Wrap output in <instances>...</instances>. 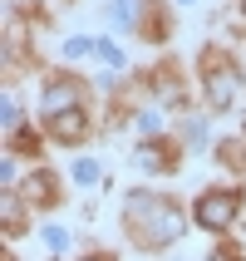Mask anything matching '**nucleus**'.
<instances>
[{
	"label": "nucleus",
	"instance_id": "4468645a",
	"mask_svg": "<svg viewBox=\"0 0 246 261\" xmlns=\"http://www.w3.org/2000/svg\"><path fill=\"white\" fill-rule=\"evenodd\" d=\"M89 261H108V256H89Z\"/></svg>",
	"mask_w": 246,
	"mask_h": 261
},
{
	"label": "nucleus",
	"instance_id": "9b49d317",
	"mask_svg": "<svg viewBox=\"0 0 246 261\" xmlns=\"http://www.w3.org/2000/svg\"><path fill=\"white\" fill-rule=\"evenodd\" d=\"M89 49H94V44H89V40H79V35L64 44V55H74V59H79V55H89Z\"/></svg>",
	"mask_w": 246,
	"mask_h": 261
},
{
	"label": "nucleus",
	"instance_id": "1a4fd4ad",
	"mask_svg": "<svg viewBox=\"0 0 246 261\" xmlns=\"http://www.w3.org/2000/svg\"><path fill=\"white\" fill-rule=\"evenodd\" d=\"M94 55H99L103 64H114V69H118V64H123V49H118L114 40H103V44H94Z\"/></svg>",
	"mask_w": 246,
	"mask_h": 261
},
{
	"label": "nucleus",
	"instance_id": "20e7f679",
	"mask_svg": "<svg viewBox=\"0 0 246 261\" xmlns=\"http://www.w3.org/2000/svg\"><path fill=\"white\" fill-rule=\"evenodd\" d=\"M49 133H54L59 143H79L84 138V114L74 109V114H49Z\"/></svg>",
	"mask_w": 246,
	"mask_h": 261
},
{
	"label": "nucleus",
	"instance_id": "6e6552de",
	"mask_svg": "<svg viewBox=\"0 0 246 261\" xmlns=\"http://www.w3.org/2000/svg\"><path fill=\"white\" fill-rule=\"evenodd\" d=\"M133 10H138L133 0H114V5H108V20H118V25H133Z\"/></svg>",
	"mask_w": 246,
	"mask_h": 261
},
{
	"label": "nucleus",
	"instance_id": "f257e3e1",
	"mask_svg": "<svg viewBox=\"0 0 246 261\" xmlns=\"http://www.w3.org/2000/svg\"><path fill=\"white\" fill-rule=\"evenodd\" d=\"M123 222H128V232L138 247H168V242H177L182 237V212H177V202H168V197H153V192H133L128 197V212H123Z\"/></svg>",
	"mask_w": 246,
	"mask_h": 261
},
{
	"label": "nucleus",
	"instance_id": "423d86ee",
	"mask_svg": "<svg viewBox=\"0 0 246 261\" xmlns=\"http://www.w3.org/2000/svg\"><path fill=\"white\" fill-rule=\"evenodd\" d=\"M69 94H74L69 84H49V94H44V109H49V114H59V109L69 103Z\"/></svg>",
	"mask_w": 246,
	"mask_h": 261
},
{
	"label": "nucleus",
	"instance_id": "7ed1b4c3",
	"mask_svg": "<svg viewBox=\"0 0 246 261\" xmlns=\"http://www.w3.org/2000/svg\"><path fill=\"white\" fill-rule=\"evenodd\" d=\"M236 192H202V202H197V227H207V232H222V227H232L236 217Z\"/></svg>",
	"mask_w": 246,
	"mask_h": 261
},
{
	"label": "nucleus",
	"instance_id": "2eb2a0df",
	"mask_svg": "<svg viewBox=\"0 0 246 261\" xmlns=\"http://www.w3.org/2000/svg\"><path fill=\"white\" fill-rule=\"evenodd\" d=\"M241 10H246V0H241Z\"/></svg>",
	"mask_w": 246,
	"mask_h": 261
},
{
	"label": "nucleus",
	"instance_id": "9d476101",
	"mask_svg": "<svg viewBox=\"0 0 246 261\" xmlns=\"http://www.w3.org/2000/svg\"><path fill=\"white\" fill-rule=\"evenodd\" d=\"M44 247H54V251H64V247H69L64 227H44Z\"/></svg>",
	"mask_w": 246,
	"mask_h": 261
},
{
	"label": "nucleus",
	"instance_id": "f8f14e48",
	"mask_svg": "<svg viewBox=\"0 0 246 261\" xmlns=\"http://www.w3.org/2000/svg\"><path fill=\"white\" fill-rule=\"evenodd\" d=\"M202 133H207L202 123H187V143H192V148H202Z\"/></svg>",
	"mask_w": 246,
	"mask_h": 261
},
{
	"label": "nucleus",
	"instance_id": "ddd939ff",
	"mask_svg": "<svg viewBox=\"0 0 246 261\" xmlns=\"http://www.w3.org/2000/svg\"><path fill=\"white\" fill-rule=\"evenodd\" d=\"M207 261H236V251H232V247H217V251H212Z\"/></svg>",
	"mask_w": 246,
	"mask_h": 261
},
{
	"label": "nucleus",
	"instance_id": "0eeeda50",
	"mask_svg": "<svg viewBox=\"0 0 246 261\" xmlns=\"http://www.w3.org/2000/svg\"><path fill=\"white\" fill-rule=\"evenodd\" d=\"M74 182H79V188H94V182H99V163H74Z\"/></svg>",
	"mask_w": 246,
	"mask_h": 261
},
{
	"label": "nucleus",
	"instance_id": "f03ea898",
	"mask_svg": "<svg viewBox=\"0 0 246 261\" xmlns=\"http://www.w3.org/2000/svg\"><path fill=\"white\" fill-rule=\"evenodd\" d=\"M202 79H207V99H212V103H232L236 89H241V74H236L222 55H207L202 59Z\"/></svg>",
	"mask_w": 246,
	"mask_h": 261
},
{
	"label": "nucleus",
	"instance_id": "39448f33",
	"mask_svg": "<svg viewBox=\"0 0 246 261\" xmlns=\"http://www.w3.org/2000/svg\"><path fill=\"white\" fill-rule=\"evenodd\" d=\"M25 202H54V182H49V173H30L25 177Z\"/></svg>",
	"mask_w": 246,
	"mask_h": 261
}]
</instances>
